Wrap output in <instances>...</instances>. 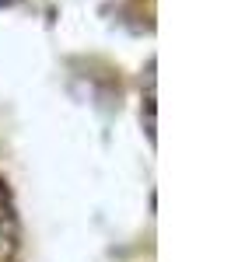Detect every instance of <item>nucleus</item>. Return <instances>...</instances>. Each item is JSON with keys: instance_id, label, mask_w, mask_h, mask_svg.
Instances as JSON below:
<instances>
[{"instance_id": "f257e3e1", "label": "nucleus", "mask_w": 252, "mask_h": 262, "mask_svg": "<svg viewBox=\"0 0 252 262\" xmlns=\"http://www.w3.org/2000/svg\"><path fill=\"white\" fill-rule=\"evenodd\" d=\"M21 245V227H18V213H14V203L7 185L0 182V262H14Z\"/></svg>"}, {"instance_id": "f03ea898", "label": "nucleus", "mask_w": 252, "mask_h": 262, "mask_svg": "<svg viewBox=\"0 0 252 262\" xmlns=\"http://www.w3.org/2000/svg\"><path fill=\"white\" fill-rule=\"evenodd\" d=\"M4 4H14V0H0V7H4Z\"/></svg>"}]
</instances>
